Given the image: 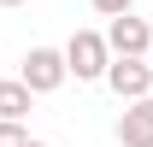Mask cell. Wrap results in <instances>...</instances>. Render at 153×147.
Instances as JSON below:
<instances>
[{"mask_svg":"<svg viewBox=\"0 0 153 147\" xmlns=\"http://www.w3.org/2000/svg\"><path fill=\"white\" fill-rule=\"evenodd\" d=\"M59 53H65V76H76V82H100V76H106V65H112V53H106V36H100V30H76Z\"/></svg>","mask_w":153,"mask_h":147,"instance_id":"1","label":"cell"},{"mask_svg":"<svg viewBox=\"0 0 153 147\" xmlns=\"http://www.w3.org/2000/svg\"><path fill=\"white\" fill-rule=\"evenodd\" d=\"M18 82L30 94H53V88H65V53L59 47H30L24 53V65H18Z\"/></svg>","mask_w":153,"mask_h":147,"instance_id":"2","label":"cell"},{"mask_svg":"<svg viewBox=\"0 0 153 147\" xmlns=\"http://www.w3.org/2000/svg\"><path fill=\"white\" fill-rule=\"evenodd\" d=\"M147 47H153V24L147 18L124 12V18L106 24V53H112V59H147Z\"/></svg>","mask_w":153,"mask_h":147,"instance_id":"3","label":"cell"},{"mask_svg":"<svg viewBox=\"0 0 153 147\" xmlns=\"http://www.w3.org/2000/svg\"><path fill=\"white\" fill-rule=\"evenodd\" d=\"M100 82L130 106V100H147V94H153V65H147V59H112Z\"/></svg>","mask_w":153,"mask_h":147,"instance_id":"4","label":"cell"},{"mask_svg":"<svg viewBox=\"0 0 153 147\" xmlns=\"http://www.w3.org/2000/svg\"><path fill=\"white\" fill-rule=\"evenodd\" d=\"M118 147H153V94L118 112Z\"/></svg>","mask_w":153,"mask_h":147,"instance_id":"5","label":"cell"},{"mask_svg":"<svg viewBox=\"0 0 153 147\" xmlns=\"http://www.w3.org/2000/svg\"><path fill=\"white\" fill-rule=\"evenodd\" d=\"M30 106H36V94L24 88L18 76H0V124H24Z\"/></svg>","mask_w":153,"mask_h":147,"instance_id":"6","label":"cell"},{"mask_svg":"<svg viewBox=\"0 0 153 147\" xmlns=\"http://www.w3.org/2000/svg\"><path fill=\"white\" fill-rule=\"evenodd\" d=\"M100 18H124V12H135V0H88Z\"/></svg>","mask_w":153,"mask_h":147,"instance_id":"7","label":"cell"},{"mask_svg":"<svg viewBox=\"0 0 153 147\" xmlns=\"http://www.w3.org/2000/svg\"><path fill=\"white\" fill-rule=\"evenodd\" d=\"M24 141H30L24 124H0V147H24Z\"/></svg>","mask_w":153,"mask_h":147,"instance_id":"8","label":"cell"},{"mask_svg":"<svg viewBox=\"0 0 153 147\" xmlns=\"http://www.w3.org/2000/svg\"><path fill=\"white\" fill-rule=\"evenodd\" d=\"M24 147H47V141H36V135H30V141H24Z\"/></svg>","mask_w":153,"mask_h":147,"instance_id":"9","label":"cell"},{"mask_svg":"<svg viewBox=\"0 0 153 147\" xmlns=\"http://www.w3.org/2000/svg\"><path fill=\"white\" fill-rule=\"evenodd\" d=\"M0 6H24V0H0Z\"/></svg>","mask_w":153,"mask_h":147,"instance_id":"10","label":"cell"}]
</instances>
